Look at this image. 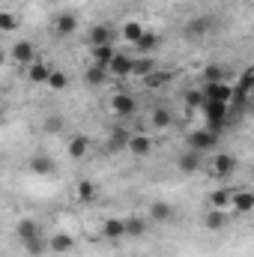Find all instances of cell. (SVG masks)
I'll return each mask as SVG.
<instances>
[{
  "mask_svg": "<svg viewBox=\"0 0 254 257\" xmlns=\"http://www.w3.org/2000/svg\"><path fill=\"white\" fill-rule=\"evenodd\" d=\"M227 111H230V105H227V102H212V99H206V105H203L206 128L221 132V128H224V120H227Z\"/></svg>",
  "mask_w": 254,
  "mask_h": 257,
  "instance_id": "cell-1",
  "label": "cell"
},
{
  "mask_svg": "<svg viewBox=\"0 0 254 257\" xmlns=\"http://www.w3.org/2000/svg\"><path fill=\"white\" fill-rule=\"evenodd\" d=\"M108 111H111L114 117L126 120V117H132V114L138 111V102H135V96H129V93H123V90H117V93L108 99Z\"/></svg>",
  "mask_w": 254,
  "mask_h": 257,
  "instance_id": "cell-2",
  "label": "cell"
},
{
  "mask_svg": "<svg viewBox=\"0 0 254 257\" xmlns=\"http://www.w3.org/2000/svg\"><path fill=\"white\" fill-rule=\"evenodd\" d=\"M215 147H218V132H212V128H194L189 135V150H194V153H209Z\"/></svg>",
  "mask_w": 254,
  "mask_h": 257,
  "instance_id": "cell-3",
  "label": "cell"
},
{
  "mask_svg": "<svg viewBox=\"0 0 254 257\" xmlns=\"http://www.w3.org/2000/svg\"><path fill=\"white\" fill-rule=\"evenodd\" d=\"M126 153H132L135 159H147L153 153V138L144 135V132H132V141H129Z\"/></svg>",
  "mask_w": 254,
  "mask_h": 257,
  "instance_id": "cell-4",
  "label": "cell"
},
{
  "mask_svg": "<svg viewBox=\"0 0 254 257\" xmlns=\"http://www.w3.org/2000/svg\"><path fill=\"white\" fill-rule=\"evenodd\" d=\"M30 171H33L36 177H54V174H57V162H54L48 153H36V156L30 159Z\"/></svg>",
  "mask_w": 254,
  "mask_h": 257,
  "instance_id": "cell-5",
  "label": "cell"
},
{
  "mask_svg": "<svg viewBox=\"0 0 254 257\" xmlns=\"http://www.w3.org/2000/svg\"><path fill=\"white\" fill-rule=\"evenodd\" d=\"M233 171H236V159H233L230 153H215V156H212V177L227 180Z\"/></svg>",
  "mask_w": 254,
  "mask_h": 257,
  "instance_id": "cell-6",
  "label": "cell"
},
{
  "mask_svg": "<svg viewBox=\"0 0 254 257\" xmlns=\"http://www.w3.org/2000/svg\"><path fill=\"white\" fill-rule=\"evenodd\" d=\"M132 63H135V57H129V54H120V51H117V57L111 60V66H108L111 78H117V81L132 78Z\"/></svg>",
  "mask_w": 254,
  "mask_h": 257,
  "instance_id": "cell-7",
  "label": "cell"
},
{
  "mask_svg": "<svg viewBox=\"0 0 254 257\" xmlns=\"http://www.w3.org/2000/svg\"><path fill=\"white\" fill-rule=\"evenodd\" d=\"M12 60H15V63H21V66L36 63L39 57H36V48H33V42H27V39L15 42V45H12Z\"/></svg>",
  "mask_w": 254,
  "mask_h": 257,
  "instance_id": "cell-8",
  "label": "cell"
},
{
  "mask_svg": "<svg viewBox=\"0 0 254 257\" xmlns=\"http://www.w3.org/2000/svg\"><path fill=\"white\" fill-rule=\"evenodd\" d=\"M54 33L57 36H75L78 33V18L72 15V12H60L57 18H54Z\"/></svg>",
  "mask_w": 254,
  "mask_h": 257,
  "instance_id": "cell-9",
  "label": "cell"
},
{
  "mask_svg": "<svg viewBox=\"0 0 254 257\" xmlns=\"http://www.w3.org/2000/svg\"><path fill=\"white\" fill-rule=\"evenodd\" d=\"M66 153H69V159H75V162L87 159V153H90V138H84V135H72V141L66 144Z\"/></svg>",
  "mask_w": 254,
  "mask_h": 257,
  "instance_id": "cell-10",
  "label": "cell"
},
{
  "mask_svg": "<svg viewBox=\"0 0 254 257\" xmlns=\"http://www.w3.org/2000/svg\"><path fill=\"white\" fill-rule=\"evenodd\" d=\"M209 30H212V18H209V15L191 18L189 24H186V36H189V39H203Z\"/></svg>",
  "mask_w": 254,
  "mask_h": 257,
  "instance_id": "cell-11",
  "label": "cell"
},
{
  "mask_svg": "<svg viewBox=\"0 0 254 257\" xmlns=\"http://www.w3.org/2000/svg\"><path fill=\"white\" fill-rule=\"evenodd\" d=\"M75 248V236L72 233H54V236H48V251H54V254H69Z\"/></svg>",
  "mask_w": 254,
  "mask_h": 257,
  "instance_id": "cell-12",
  "label": "cell"
},
{
  "mask_svg": "<svg viewBox=\"0 0 254 257\" xmlns=\"http://www.w3.org/2000/svg\"><path fill=\"white\" fill-rule=\"evenodd\" d=\"M156 48H159V33H153V30H147V33L135 42V54H138V57H153Z\"/></svg>",
  "mask_w": 254,
  "mask_h": 257,
  "instance_id": "cell-13",
  "label": "cell"
},
{
  "mask_svg": "<svg viewBox=\"0 0 254 257\" xmlns=\"http://www.w3.org/2000/svg\"><path fill=\"white\" fill-rule=\"evenodd\" d=\"M206 99H212V102H227L230 105V99H233V87H227L224 81H218V84H206Z\"/></svg>",
  "mask_w": 254,
  "mask_h": 257,
  "instance_id": "cell-14",
  "label": "cell"
},
{
  "mask_svg": "<svg viewBox=\"0 0 254 257\" xmlns=\"http://www.w3.org/2000/svg\"><path fill=\"white\" fill-rule=\"evenodd\" d=\"M102 236L105 239H123L126 236V218H105L102 221Z\"/></svg>",
  "mask_w": 254,
  "mask_h": 257,
  "instance_id": "cell-15",
  "label": "cell"
},
{
  "mask_svg": "<svg viewBox=\"0 0 254 257\" xmlns=\"http://www.w3.org/2000/svg\"><path fill=\"white\" fill-rule=\"evenodd\" d=\"M51 72H54V69H51L48 63L36 60V63H30V66H27V81H30V84H48Z\"/></svg>",
  "mask_w": 254,
  "mask_h": 257,
  "instance_id": "cell-16",
  "label": "cell"
},
{
  "mask_svg": "<svg viewBox=\"0 0 254 257\" xmlns=\"http://www.w3.org/2000/svg\"><path fill=\"white\" fill-rule=\"evenodd\" d=\"M129 141H132V132L123 126H114L111 128V138H108V150L111 153H120V150H126Z\"/></svg>",
  "mask_w": 254,
  "mask_h": 257,
  "instance_id": "cell-17",
  "label": "cell"
},
{
  "mask_svg": "<svg viewBox=\"0 0 254 257\" xmlns=\"http://www.w3.org/2000/svg\"><path fill=\"white\" fill-rule=\"evenodd\" d=\"M153 72H156V60L153 57H135V63H132V78L135 81H144Z\"/></svg>",
  "mask_w": 254,
  "mask_h": 257,
  "instance_id": "cell-18",
  "label": "cell"
},
{
  "mask_svg": "<svg viewBox=\"0 0 254 257\" xmlns=\"http://www.w3.org/2000/svg\"><path fill=\"white\" fill-rule=\"evenodd\" d=\"M200 156H203V153H194V150L180 153V159H177V168H180L183 174H194V171H200Z\"/></svg>",
  "mask_w": 254,
  "mask_h": 257,
  "instance_id": "cell-19",
  "label": "cell"
},
{
  "mask_svg": "<svg viewBox=\"0 0 254 257\" xmlns=\"http://www.w3.org/2000/svg\"><path fill=\"white\" fill-rule=\"evenodd\" d=\"M174 218V206L168 200H153L150 203V221H171Z\"/></svg>",
  "mask_w": 254,
  "mask_h": 257,
  "instance_id": "cell-20",
  "label": "cell"
},
{
  "mask_svg": "<svg viewBox=\"0 0 254 257\" xmlns=\"http://www.w3.org/2000/svg\"><path fill=\"white\" fill-rule=\"evenodd\" d=\"M114 42V30L108 27V24H96L93 30H90V45L96 48V45H111Z\"/></svg>",
  "mask_w": 254,
  "mask_h": 257,
  "instance_id": "cell-21",
  "label": "cell"
},
{
  "mask_svg": "<svg viewBox=\"0 0 254 257\" xmlns=\"http://www.w3.org/2000/svg\"><path fill=\"white\" fill-rule=\"evenodd\" d=\"M233 209H236L239 215L251 212V209H254V192H248V189H239V192H233Z\"/></svg>",
  "mask_w": 254,
  "mask_h": 257,
  "instance_id": "cell-22",
  "label": "cell"
},
{
  "mask_svg": "<svg viewBox=\"0 0 254 257\" xmlns=\"http://www.w3.org/2000/svg\"><path fill=\"white\" fill-rule=\"evenodd\" d=\"M209 209H227V206H233V192H227V189H215V192H209Z\"/></svg>",
  "mask_w": 254,
  "mask_h": 257,
  "instance_id": "cell-23",
  "label": "cell"
},
{
  "mask_svg": "<svg viewBox=\"0 0 254 257\" xmlns=\"http://www.w3.org/2000/svg\"><path fill=\"white\" fill-rule=\"evenodd\" d=\"M114 57H117L114 42H111V45H96V48H93V63H96V66H105V69H108Z\"/></svg>",
  "mask_w": 254,
  "mask_h": 257,
  "instance_id": "cell-24",
  "label": "cell"
},
{
  "mask_svg": "<svg viewBox=\"0 0 254 257\" xmlns=\"http://www.w3.org/2000/svg\"><path fill=\"white\" fill-rule=\"evenodd\" d=\"M203 224H206V230H224L227 227V212L224 209H209Z\"/></svg>",
  "mask_w": 254,
  "mask_h": 257,
  "instance_id": "cell-25",
  "label": "cell"
},
{
  "mask_svg": "<svg viewBox=\"0 0 254 257\" xmlns=\"http://www.w3.org/2000/svg\"><path fill=\"white\" fill-rule=\"evenodd\" d=\"M150 126L153 128H171L174 126V114H171L168 108H153V114H150Z\"/></svg>",
  "mask_w": 254,
  "mask_h": 257,
  "instance_id": "cell-26",
  "label": "cell"
},
{
  "mask_svg": "<svg viewBox=\"0 0 254 257\" xmlns=\"http://www.w3.org/2000/svg\"><path fill=\"white\" fill-rule=\"evenodd\" d=\"M144 33H147V30H144V24H141V21H126V24L120 27V36L126 39L129 45H135V42H138Z\"/></svg>",
  "mask_w": 254,
  "mask_h": 257,
  "instance_id": "cell-27",
  "label": "cell"
},
{
  "mask_svg": "<svg viewBox=\"0 0 254 257\" xmlns=\"http://www.w3.org/2000/svg\"><path fill=\"white\" fill-rule=\"evenodd\" d=\"M36 236H39V224H36L33 218L18 221V239H21V242H30V239H36Z\"/></svg>",
  "mask_w": 254,
  "mask_h": 257,
  "instance_id": "cell-28",
  "label": "cell"
},
{
  "mask_svg": "<svg viewBox=\"0 0 254 257\" xmlns=\"http://www.w3.org/2000/svg\"><path fill=\"white\" fill-rule=\"evenodd\" d=\"M168 81H171V72H159V69H156V72H153L150 78H144L141 84H144V90H162Z\"/></svg>",
  "mask_w": 254,
  "mask_h": 257,
  "instance_id": "cell-29",
  "label": "cell"
},
{
  "mask_svg": "<svg viewBox=\"0 0 254 257\" xmlns=\"http://www.w3.org/2000/svg\"><path fill=\"white\" fill-rule=\"evenodd\" d=\"M147 230H150V224H147L144 218H138V215L126 218V236H144Z\"/></svg>",
  "mask_w": 254,
  "mask_h": 257,
  "instance_id": "cell-30",
  "label": "cell"
},
{
  "mask_svg": "<svg viewBox=\"0 0 254 257\" xmlns=\"http://www.w3.org/2000/svg\"><path fill=\"white\" fill-rule=\"evenodd\" d=\"M75 197H78L81 203H90V200L96 197V186H93L90 180H81V183L75 186Z\"/></svg>",
  "mask_w": 254,
  "mask_h": 257,
  "instance_id": "cell-31",
  "label": "cell"
},
{
  "mask_svg": "<svg viewBox=\"0 0 254 257\" xmlns=\"http://www.w3.org/2000/svg\"><path fill=\"white\" fill-rule=\"evenodd\" d=\"M45 87H48V90H54V93H60V90H66V87H69V78H66V72H60V69H54Z\"/></svg>",
  "mask_w": 254,
  "mask_h": 257,
  "instance_id": "cell-32",
  "label": "cell"
},
{
  "mask_svg": "<svg viewBox=\"0 0 254 257\" xmlns=\"http://www.w3.org/2000/svg\"><path fill=\"white\" fill-rule=\"evenodd\" d=\"M108 75H111V72H108V69H105V66H90V69H87V75H84V78H87V84H105V78H108Z\"/></svg>",
  "mask_w": 254,
  "mask_h": 257,
  "instance_id": "cell-33",
  "label": "cell"
},
{
  "mask_svg": "<svg viewBox=\"0 0 254 257\" xmlns=\"http://www.w3.org/2000/svg\"><path fill=\"white\" fill-rule=\"evenodd\" d=\"M24 251L30 257H39L48 251V239H42V236H36V239H30V242H24Z\"/></svg>",
  "mask_w": 254,
  "mask_h": 257,
  "instance_id": "cell-34",
  "label": "cell"
},
{
  "mask_svg": "<svg viewBox=\"0 0 254 257\" xmlns=\"http://www.w3.org/2000/svg\"><path fill=\"white\" fill-rule=\"evenodd\" d=\"M203 81H206V84H218V81H224V69H221V66H206V69H203Z\"/></svg>",
  "mask_w": 254,
  "mask_h": 257,
  "instance_id": "cell-35",
  "label": "cell"
},
{
  "mask_svg": "<svg viewBox=\"0 0 254 257\" xmlns=\"http://www.w3.org/2000/svg\"><path fill=\"white\" fill-rule=\"evenodd\" d=\"M186 105H189V108H203V105H206V93H203V90H189V93H186Z\"/></svg>",
  "mask_w": 254,
  "mask_h": 257,
  "instance_id": "cell-36",
  "label": "cell"
},
{
  "mask_svg": "<svg viewBox=\"0 0 254 257\" xmlns=\"http://www.w3.org/2000/svg\"><path fill=\"white\" fill-rule=\"evenodd\" d=\"M15 27H18L15 15H12V12H0V30H3V33H12Z\"/></svg>",
  "mask_w": 254,
  "mask_h": 257,
  "instance_id": "cell-37",
  "label": "cell"
},
{
  "mask_svg": "<svg viewBox=\"0 0 254 257\" xmlns=\"http://www.w3.org/2000/svg\"><path fill=\"white\" fill-rule=\"evenodd\" d=\"M239 90H245V93H251V90H254V66H251V69H245V72L239 75Z\"/></svg>",
  "mask_w": 254,
  "mask_h": 257,
  "instance_id": "cell-38",
  "label": "cell"
},
{
  "mask_svg": "<svg viewBox=\"0 0 254 257\" xmlns=\"http://www.w3.org/2000/svg\"><path fill=\"white\" fill-rule=\"evenodd\" d=\"M245 105H248V93L236 87V90H233V99H230V108H239V111H242Z\"/></svg>",
  "mask_w": 254,
  "mask_h": 257,
  "instance_id": "cell-39",
  "label": "cell"
},
{
  "mask_svg": "<svg viewBox=\"0 0 254 257\" xmlns=\"http://www.w3.org/2000/svg\"><path fill=\"white\" fill-rule=\"evenodd\" d=\"M60 128H63V117H60V114H51V117H45V132L57 135Z\"/></svg>",
  "mask_w": 254,
  "mask_h": 257,
  "instance_id": "cell-40",
  "label": "cell"
},
{
  "mask_svg": "<svg viewBox=\"0 0 254 257\" xmlns=\"http://www.w3.org/2000/svg\"><path fill=\"white\" fill-rule=\"evenodd\" d=\"M48 3H54V0H48Z\"/></svg>",
  "mask_w": 254,
  "mask_h": 257,
  "instance_id": "cell-41",
  "label": "cell"
}]
</instances>
